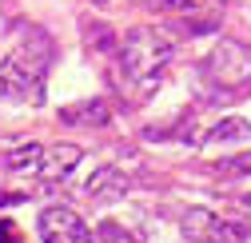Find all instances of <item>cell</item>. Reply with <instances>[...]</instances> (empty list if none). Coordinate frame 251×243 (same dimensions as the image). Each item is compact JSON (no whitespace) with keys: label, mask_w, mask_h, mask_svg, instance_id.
Listing matches in <instances>:
<instances>
[{"label":"cell","mask_w":251,"mask_h":243,"mask_svg":"<svg viewBox=\"0 0 251 243\" xmlns=\"http://www.w3.org/2000/svg\"><path fill=\"white\" fill-rule=\"evenodd\" d=\"M179 231L187 243H247L251 239V223L247 219H227V216H215L207 207H187Z\"/></svg>","instance_id":"obj_3"},{"label":"cell","mask_w":251,"mask_h":243,"mask_svg":"<svg viewBox=\"0 0 251 243\" xmlns=\"http://www.w3.org/2000/svg\"><path fill=\"white\" fill-rule=\"evenodd\" d=\"M16 36H20V48H16V60L32 72V76H44L52 68V60H56V40L44 32V28L36 24H24L16 20Z\"/></svg>","instance_id":"obj_5"},{"label":"cell","mask_w":251,"mask_h":243,"mask_svg":"<svg viewBox=\"0 0 251 243\" xmlns=\"http://www.w3.org/2000/svg\"><path fill=\"white\" fill-rule=\"evenodd\" d=\"M0 243H20V235H16V227H12V219H0Z\"/></svg>","instance_id":"obj_16"},{"label":"cell","mask_w":251,"mask_h":243,"mask_svg":"<svg viewBox=\"0 0 251 243\" xmlns=\"http://www.w3.org/2000/svg\"><path fill=\"white\" fill-rule=\"evenodd\" d=\"M0 96L20 100V104H40L44 100L40 76H32L20 60H0Z\"/></svg>","instance_id":"obj_6"},{"label":"cell","mask_w":251,"mask_h":243,"mask_svg":"<svg viewBox=\"0 0 251 243\" xmlns=\"http://www.w3.org/2000/svg\"><path fill=\"white\" fill-rule=\"evenodd\" d=\"M219 175H251V151H239V156L219 164Z\"/></svg>","instance_id":"obj_15"},{"label":"cell","mask_w":251,"mask_h":243,"mask_svg":"<svg viewBox=\"0 0 251 243\" xmlns=\"http://www.w3.org/2000/svg\"><path fill=\"white\" fill-rule=\"evenodd\" d=\"M207 147H227V144H251V120L243 116H224L203 132Z\"/></svg>","instance_id":"obj_9"},{"label":"cell","mask_w":251,"mask_h":243,"mask_svg":"<svg viewBox=\"0 0 251 243\" xmlns=\"http://www.w3.org/2000/svg\"><path fill=\"white\" fill-rule=\"evenodd\" d=\"M84 48L96 56H112V52H120V36L112 32V24L92 20V24H84Z\"/></svg>","instance_id":"obj_11"},{"label":"cell","mask_w":251,"mask_h":243,"mask_svg":"<svg viewBox=\"0 0 251 243\" xmlns=\"http://www.w3.org/2000/svg\"><path fill=\"white\" fill-rule=\"evenodd\" d=\"M40 160H44V147H40V144H20V147H12L0 164H4L8 171H36Z\"/></svg>","instance_id":"obj_12"},{"label":"cell","mask_w":251,"mask_h":243,"mask_svg":"<svg viewBox=\"0 0 251 243\" xmlns=\"http://www.w3.org/2000/svg\"><path fill=\"white\" fill-rule=\"evenodd\" d=\"M112 120L108 100H84V104H68L60 108V124H80V128H104Z\"/></svg>","instance_id":"obj_10"},{"label":"cell","mask_w":251,"mask_h":243,"mask_svg":"<svg viewBox=\"0 0 251 243\" xmlns=\"http://www.w3.org/2000/svg\"><path fill=\"white\" fill-rule=\"evenodd\" d=\"M96 4H108V0H96Z\"/></svg>","instance_id":"obj_18"},{"label":"cell","mask_w":251,"mask_h":243,"mask_svg":"<svg viewBox=\"0 0 251 243\" xmlns=\"http://www.w3.org/2000/svg\"><path fill=\"white\" fill-rule=\"evenodd\" d=\"M80 192L92 195V199H100V203H108V199H120L124 192H128V179H124L112 164H104V168H96V171L80 184Z\"/></svg>","instance_id":"obj_7"},{"label":"cell","mask_w":251,"mask_h":243,"mask_svg":"<svg viewBox=\"0 0 251 243\" xmlns=\"http://www.w3.org/2000/svg\"><path fill=\"white\" fill-rule=\"evenodd\" d=\"M239 203H243V207H247V211H251V195H243V199H239Z\"/></svg>","instance_id":"obj_17"},{"label":"cell","mask_w":251,"mask_h":243,"mask_svg":"<svg viewBox=\"0 0 251 243\" xmlns=\"http://www.w3.org/2000/svg\"><path fill=\"white\" fill-rule=\"evenodd\" d=\"M96 243H140L132 231H124L116 219H104L100 227H96Z\"/></svg>","instance_id":"obj_14"},{"label":"cell","mask_w":251,"mask_h":243,"mask_svg":"<svg viewBox=\"0 0 251 243\" xmlns=\"http://www.w3.org/2000/svg\"><path fill=\"white\" fill-rule=\"evenodd\" d=\"M215 28H219V20L215 16H179L176 20V32L179 36H207V32H215Z\"/></svg>","instance_id":"obj_13"},{"label":"cell","mask_w":251,"mask_h":243,"mask_svg":"<svg viewBox=\"0 0 251 243\" xmlns=\"http://www.w3.org/2000/svg\"><path fill=\"white\" fill-rule=\"evenodd\" d=\"M203 76L211 88H227L231 96H243L251 84V44L243 40H219L203 56Z\"/></svg>","instance_id":"obj_2"},{"label":"cell","mask_w":251,"mask_h":243,"mask_svg":"<svg viewBox=\"0 0 251 243\" xmlns=\"http://www.w3.org/2000/svg\"><path fill=\"white\" fill-rule=\"evenodd\" d=\"M36 227H40V239L44 243H96V235L88 231L84 216H76V211L64 207V203L44 207L40 219H36Z\"/></svg>","instance_id":"obj_4"},{"label":"cell","mask_w":251,"mask_h":243,"mask_svg":"<svg viewBox=\"0 0 251 243\" xmlns=\"http://www.w3.org/2000/svg\"><path fill=\"white\" fill-rule=\"evenodd\" d=\"M172 56H176V48L164 32H155V28H132L120 40V72H124V80L151 88V84H160L164 68L172 64Z\"/></svg>","instance_id":"obj_1"},{"label":"cell","mask_w":251,"mask_h":243,"mask_svg":"<svg viewBox=\"0 0 251 243\" xmlns=\"http://www.w3.org/2000/svg\"><path fill=\"white\" fill-rule=\"evenodd\" d=\"M76 164H80V147L76 144H56V147H44V160H40L36 175L44 184H56V179H64Z\"/></svg>","instance_id":"obj_8"}]
</instances>
